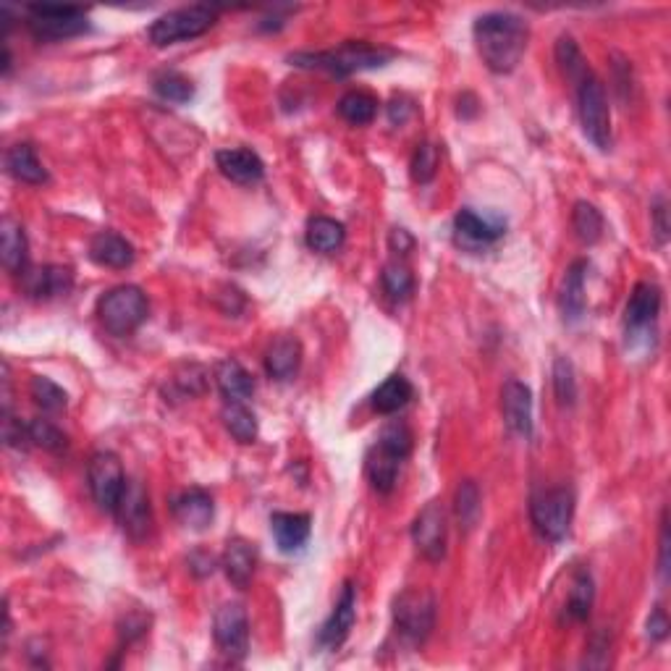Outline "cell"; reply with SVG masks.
I'll return each mask as SVG.
<instances>
[{
    "instance_id": "1",
    "label": "cell",
    "mask_w": 671,
    "mask_h": 671,
    "mask_svg": "<svg viewBox=\"0 0 671 671\" xmlns=\"http://www.w3.org/2000/svg\"><path fill=\"white\" fill-rule=\"evenodd\" d=\"M472 37H475V48H478L485 66L493 74H509L517 69L525 56L530 29H527V21L519 19L517 14L491 11V14L478 16L475 27H472Z\"/></svg>"
},
{
    "instance_id": "2",
    "label": "cell",
    "mask_w": 671,
    "mask_h": 671,
    "mask_svg": "<svg viewBox=\"0 0 671 671\" xmlns=\"http://www.w3.org/2000/svg\"><path fill=\"white\" fill-rule=\"evenodd\" d=\"M391 58H394V50L370 45L365 40H349L339 48L323 50V53H294L289 61L302 66V69H320L333 74V77H349L354 71L386 66Z\"/></svg>"
},
{
    "instance_id": "3",
    "label": "cell",
    "mask_w": 671,
    "mask_h": 671,
    "mask_svg": "<svg viewBox=\"0 0 671 671\" xmlns=\"http://www.w3.org/2000/svg\"><path fill=\"white\" fill-rule=\"evenodd\" d=\"M218 21V11L205 3H194V6L176 8L168 14L158 16L150 24L147 35L155 48H166V45H176L181 40H194V37L205 35L208 29L215 27Z\"/></svg>"
},
{
    "instance_id": "4",
    "label": "cell",
    "mask_w": 671,
    "mask_h": 671,
    "mask_svg": "<svg viewBox=\"0 0 671 671\" xmlns=\"http://www.w3.org/2000/svg\"><path fill=\"white\" fill-rule=\"evenodd\" d=\"M147 297L139 286H116L97 302V318L113 336H129L147 320Z\"/></svg>"
},
{
    "instance_id": "5",
    "label": "cell",
    "mask_w": 671,
    "mask_h": 671,
    "mask_svg": "<svg viewBox=\"0 0 671 671\" xmlns=\"http://www.w3.org/2000/svg\"><path fill=\"white\" fill-rule=\"evenodd\" d=\"M27 27L37 40L56 42L69 40L90 29V19L79 6H50V3H35L27 8Z\"/></svg>"
},
{
    "instance_id": "6",
    "label": "cell",
    "mask_w": 671,
    "mask_h": 671,
    "mask_svg": "<svg viewBox=\"0 0 671 671\" xmlns=\"http://www.w3.org/2000/svg\"><path fill=\"white\" fill-rule=\"evenodd\" d=\"M577 113H580V124L585 137L593 142L598 150H609L611 147V111L606 90L598 82V77L588 74L577 84Z\"/></svg>"
},
{
    "instance_id": "7",
    "label": "cell",
    "mask_w": 671,
    "mask_h": 671,
    "mask_svg": "<svg viewBox=\"0 0 671 671\" xmlns=\"http://www.w3.org/2000/svg\"><path fill=\"white\" fill-rule=\"evenodd\" d=\"M572 514H575V496L569 488H548L530 504V517L538 535L554 543L569 533Z\"/></svg>"
},
{
    "instance_id": "8",
    "label": "cell",
    "mask_w": 671,
    "mask_h": 671,
    "mask_svg": "<svg viewBox=\"0 0 671 671\" xmlns=\"http://www.w3.org/2000/svg\"><path fill=\"white\" fill-rule=\"evenodd\" d=\"M394 624L404 640L420 645L436 624V598L428 590H404L394 603Z\"/></svg>"
},
{
    "instance_id": "9",
    "label": "cell",
    "mask_w": 671,
    "mask_h": 671,
    "mask_svg": "<svg viewBox=\"0 0 671 671\" xmlns=\"http://www.w3.org/2000/svg\"><path fill=\"white\" fill-rule=\"evenodd\" d=\"M87 480H90V491L95 504L103 509V512L116 514L118 501L126 491V472L121 467V459L113 454V451H97L95 457L90 459V467H87Z\"/></svg>"
},
{
    "instance_id": "10",
    "label": "cell",
    "mask_w": 671,
    "mask_h": 671,
    "mask_svg": "<svg viewBox=\"0 0 671 671\" xmlns=\"http://www.w3.org/2000/svg\"><path fill=\"white\" fill-rule=\"evenodd\" d=\"M457 242L464 250H483L488 244L499 242L506 234V221L496 213H478L475 208H462L454 218Z\"/></svg>"
},
{
    "instance_id": "11",
    "label": "cell",
    "mask_w": 671,
    "mask_h": 671,
    "mask_svg": "<svg viewBox=\"0 0 671 671\" xmlns=\"http://www.w3.org/2000/svg\"><path fill=\"white\" fill-rule=\"evenodd\" d=\"M213 637L223 656L242 658L247 653V645H250V622H247L244 606H239V603L221 606L215 614Z\"/></svg>"
},
{
    "instance_id": "12",
    "label": "cell",
    "mask_w": 671,
    "mask_h": 671,
    "mask_svg": "<svg viewBox=\"0 0 671 671\" xmlns=\"http://www.w3.org/2000/svg\"><path fill=\"white\" fill-rule=\"evenodd\" d=\"M412 540L417 554L428 561H441L446 556V512L438 501L425 504L412 525Z\"/></svg>"
},
{
    "instance_id": "13",
    "label": "cell",
    "mask_w": 671,
    "mask_h": 671,
    "mask_svg": "<svg viewBox=\"0 0 671 671\" xmlns=\"http://www.w3.org/2000/svg\"><path fill=\"white\" fill-rule=\"evenodd\" d=\"M116 517L124 527V533L132 540H145L153 527V509H150V496H147L145 485L139 480H129L126 491L118 501Z\"/></svg>"
},
{
    "instance_id": "14",
    "label": "cell",
    "mask_w": 671,
    "mask_h": 671,
    "mask_svg": "<svg viewBox=\"0 0 671 671\" xmlns=\"http://www.w3.org/2000/svg\"><path fill=\"white\" fill-rule=\"evenodd\" d=\"M354 619H357V588L352 582H346L344 590H341L339 601L333 606V614L328 616V622L320 627L318 643L328 651H336L344 645V640L349 637L354 627Z\"/></svg>"
},
{
    "instance_id": "15",
    "label": "cell",
    "mask_w": 671,
    "mask_h": 671,
    "mask_svg": "<svg viewBox=\"0 0 671 671\" xmlns=\"http://www.w3.org/2000/svg\"><path fill=\"white\" fill-rule=\"evenodd\" d=\"M501 409L506 428L522 438L533 436V394L522 381H506L501 388Z\"/></svg>"
},
{
    "instance_id": "16",
    "label": "cell",
    "mask_w": 671,
    "mask_h": 671,
    "mask_svg": "<svg viewBox=\"0 0 671 671\" xmlns=\"http://www.w3.org/2000/svg\"><path fill=\"white\" fill-rule=\"evenodd\" d=\"M658 312H661V289L656 284H637L630 294L627 310H624V328L627 336L635 339L637 333H645L656 323Z\"/></svg>"
},
{
    "instance_id": "17",
    "label": "cell",
    "mask_w": 671,
    "mask_h": 671,
    "mask_svg": "<svg viewBox=\"0 0 671 671\" xmlns=\"http://www.w3.org/2000/svg\"><path fill=\"white\" fill-rule=\"evenodd\" d=\"M215 163L221 168V173L234 184H242V187H252L257 181H263L265 176V163L260 160V155L247 150V147H226V150H218L215 153Z\"/></svg>"
},
{
    "instance_id": "18",
    "label": "cell",
    "mask_w": 671,
    "mask_h": 671,
    "mask_svg": "<svg viewBox=\"0 0 671 671\" xmlns=\"http://www.w3.org/2000/svg\"><path fill=\"white\" fill-rule=\"evenodd\" d=\"M21 278H24V289H27L29 297L35 299L66 297L74 286V273L63 265H45V268L35 270L27 268L21 273Z\"/></svg>"
},
{
    "instance_id": "19",
    "label": "cell",
    "mask_w": 671,
    "mask_h": 671,
    "mask_svg": "<svg viewBox=\"0 0 671 671\" xmlns=\"http://www.w3.org/2000/svg\"><path fill=\"white\" fill-rule=\"evenodd\" d=\"M312 519L310 514L299 512H276L270 517V533L276 538V546L284 554H297L310 540Z\"/></svg>"
},
{
    "instance_id": "20",
    "label": "cell",
    "mask_w": 671,
    "mask_h": 671,
    "mask_svg": "<svg viewBox=\"0 0 671 671\" xmlns=\"http://www.w3.org/2000/svg\"><path fill=\"white\" fill-rule=\"evenodd\" d=\"M215 506L208 491L202 488H189L173 499V517L179 519L187 530H205L213 522Z\"/></svg>"
},
{
    "instance_id": "21",
    "label": "cell",
    "mask_w": 671,
    "mask_h": 671,
    "mask_svg": "<svg viewBox=\"0 0 671 671\" xmlns=\"http://www.w3.org/2000/svg\"><path fill=\"white\" fill-rule=\"evenodd\" d=\"M92 263L100 268L124 270L134 263V247L126 242L124 236L113 234V231H100L92 236L90 242Z\"/></svg>"
},
{
    "instance_id": "22",
    "label": "cell",
    "mask_w": 671,
    "mask_h": 671,
    "mask_svg": "<svg viewBox=\"0 0 671 671\" xmlns=\"http://www.w3.org/2000/svg\"><path fill=\"white\" fill-rule=\"evenodd\" d=\"M255 564H257V556H255L252 543H247V540H242V538H234L226 543L221 567H223V572H226V577L234 582L236 588H247V585H250L252 575H255Z\"/></svg>"
},
{
    "instance_id": "23",
    "label": "cell",
    "mask_w": 671,
    "mask_h": 671,
    "mask_svg": "<svg viewBox=\"0 0 671 671\" xmlns=\"http://www.w3.org/2000/svg\"><path fill=\"white\" fill-rule=\"evenodd\" d=\"M302 365V346L297 339L291 336H281L270 344L268 354H265V370H268L270 378L276 381H289L294 378Z\"/></svg>"
},
{
    "instance_id": "24",
    "label": "cell",
    "mask_w": 671,
    "mask_h": 671,
    "mask_svg": "<svg viewBox=\"0 0 671 671\" xmlns=\"http://www.w3.org/2000/svg\"><path fill=\"white\" fill-rule=\"evenodd\" d=\"M0 236H3V242H0V260H3V268L8 273H24L27 270V257H29V247H27V234L21 229L19 223L6 218L3 226H0Z\"/></svg>"
},
{
    "instance_id": "25",
    "label": "cell",
    "mask_w": 671,
    "mask_h": 671,
    "mask_svg": "<svg viewBox=\"0 0 671 671\" xmlns=\"http://www.w3.org/2000/svg\"><path fill=\"white\" fill-rule=\"evenodd\" d=\"M215 383L229 402H244L255 394V381L236 360H223L215 365Z\"/></svg>"
},
{
    "instance_id": "26",
    "label": "cell",
    "mask_w": 671,
    "mask_h": 671,
    "mask_svg": "<svg viewBox=\"0 0 671 671\" xmlns=\"http://www.w3.org/2000/svg\"><path fill=\"white\" fill-rule=\"evenodd\" d=\"M307 247L315 252H323V255H331V252H339L344 247L346 239V229L344 223L333 221V218H326V215H315L307 223L305 231Z\"/></svg>"
},
{
    "instance_id": "27",
    "label": "cell",
    "mask_w": 671,
    "mask_h": 671,
    "mask_svg": "<svg viewBox=\"0 0 671 671\" xmlns=\"http://www.w3.org/2000/svg\"><path fill=\"white\" fill-rule=\"evenodd\" d=\"M6 171L21 184H45L48 181V171L40 163L32 145L11 147L6 153Z\"/></svg>"
},
{
    "instance_id": "28",
    "label": "cell",
    "mask_w": 671,
    "mask_h": 671,
    "mask_svg": "<svg viewBox=\"0 0 671 671\" xmlns=\"http://www.w3.org/2000/svg\"><path fill=\"white\" fill-rule=\"evenodd\" d=\"M585 278H588L585 260L569 265L564 286H561V312L567 320H580L585 312Z\"/></svg>"
},
{
    "instance_id": "29",
    "label": "cell",
    "mask_w": 671,
    "mask_h": 671,
    "mask_svg": "<svg viewBox=\"0 0 671 671\" xmlns=\"http://www.w3.org/2000/svg\"><path fill=\"white\" fill-rule=\"evenodd\" d=\"M412 394H415V388L404 375H391V378H386L381 386L375 388L373 409L378 415H394V412L407 407Z\"/></svg>"
},
{
    "instance_id": "30",
    "label": "cell",
    "mask_w": 671,
    "mask_h": 671,
    "mask_svg": "<svg viewBox=\"0 0 671 671\" xmlns=\"http://www.w3.org/2000/svg\"><path fill=\"white\" fill-rule=\"evenodd\" d=\"M399 467H402V459L391 457L381 446H373V451L367 454V478H370V483H373V488L378 493L394 491L396 478H399Z\"/></svg>"
},
{
    "instance_id": "31",
    "label": "cell",
    "mask_w": 671,
    "mask_h": 671,
    "mask_svg": "<svg viewBox=\"0 0 671 671\" xmlns=\"http://www.w3.org/2000/svg\"><path fill=\"white\" fill-rule=\"evenodd\" d=\"M223 425L239 443H252L257 438V417L244 402H229L223 407Z\"/></svg>"
},
{
    "instance_id": "32",
    "label": "cell",
    "mask_w": 671,
    "mask_h": 671,
    "mask_svg": "<svg viewBox=\"0 0 671 671\" xmlns=\"http://www.w3.org/2000/svg\"><path fill=\"white\" fill-rule=\"evenodd\" d=\"M153 87H155V95H158L163 103H171V105H184L194 97L192 79L179 74V71H163V74H158Z\"/></svg>"
},
{
    "instance_id": "33",
    "label": "cell",
    "mask_w": 671,
    "mask_h": 671,
    "mask_svg": "<svg viewBox=\"0 0 671 671\" xmlns=\"http://www.w3.org/2000/svg\"><path fill=\"white\" fill-rule=\"evenodd\" d=\"M339 113L344 121H349L352 126H365L370 124L378 113V100L367 92H346L339 100Z\"/></svg>"
},
{
    "instance_id": "34",
    "label": "cell",
    "mask_w": 671,
    "mask_h": 671,
    "mask_svg": "<svg viewBox=\"0 0 671 671\" xmlns=\"http://www.w3.org/2000/svg\"><path fill=\"white\" fill-rule=\"evenodd\" d=\"M603 215L590 202H577L572 210V229L582 244H595L603 236Z\"/></svg>"
},
{
    "instance_id": "35",
    "label": "cell",
    "mask_w": 671,
    "mask_h": 671,
    "mask_svg": "<svg viewBox=\"0 0 671 671\" xmlns=\"http://www.w3.org/2000/svg\"><path fill=\"white\" fill-rule=\"evenodd\" d=\"M593 577L580 569L575 575V582H572V590H569L567 598V614L575 619V622H585L590 616V609H593Z\"/></svg>"
},
{
    "instance_id": "36",
    "label": "cell",
    "mask_w": 671,
    "mask_h": 671,
    "mask_svg": "<svg viewBox=\"0 0 671 671\" xmlns=\"http://www.w3.org/2000/svg\"><path fill=\"white\" fill-rule=\"evenodd\" d=\"M29 391H32V399H35V404L42 412H63L66 404H69V394L56 381L45 378V375H35L32 383H29Z\"/></svg>"
},
{
    "instance_id": "37",
    "label": "cell",
    "mask_w": 671,
    "mask_h": 671,
    "mask_svg": "<svg viewBox=\"0 0 671 671\" xmlns=\"http://www.w3.org/2000/svg\"><path fill=\"white\" fill-rule=\"evenodd\" d=\"M556 61H559L564 77H569L577 84L590 74L588 63H585V58H582L580 48H577V42L572 37H559V42H556Z\"/></svg>"
},
{
    "instance_id": "38",
    "label": "cell",
    "mask_w": 671,
    "mask_h": 671,
    "mask_svg": "<svg viewBox=\"0 0 671 671\" xmlns=\"http://www.w3.org/2000/svg\"><path fill=\"white\" fill-rule=\"evenodd\" d=\"M381 281L388 297L396 299V302H404L415 291V276L404 263H388L381 273Z\"/></svg>"
},
{
    "instance_id": "39",
    "label": "cell",
    "mask_w": 671,
    "mask_h": 671,
    "mask_svg": "<svg viewBox=\"0 0 671 671\" xmlns=\"http://www.w3.org/2000/svg\"><path fill=\"white\" fill-rule=\"evenodd\" d=\"M29 428V441L40 446L45 451H53V454H61L69 446V438L63 433L61 428H56L50 420H42V417H35V420L27 422Z\"/></svg>"
},
{
    "instance_id": "40",
    "label": "cell",
    "mask_w": 671,
    "mask_h": 671,
    "mask_svg": "<svg viewBox=\"0 0 671 671\" xmlns=\"http://www.w3.org/2000/svg\"><path fill=\"white\" fill-rule=\"evenodd\" d=\"M457 517L462 522L464 530H472V527L478 525L480 512H483V506H480V488L475 485V480H464L459 483L457 488Z\"/></svg>"
},
{
    "instance_id": "41",
    "label": "cell",
    "mask_w": 671,
    "mask_h": 671,
    "mask_svg": "<svg viewBox=\"0 0 671 671\" xmlns=\"http://www.w3.org/2000/svg\"><path fill=\"white\" fill-rule=\"evenodd\" d=\"M375 446H381L383 451H388L391 457L396 459H407L412 454V433L404 422H391L386 428L381 430V436H378V443Z\"/></svg>"
},
{
    "instance_id": "42",
    "label": "cell",
    "mask_w": 671,
    "mask_h": 671,
    "mask_svg": "<svg viewBox=\"0 0 671 671\" xmlns=\"http://www.w3.org/2000/svg\"><path fill=\"white\" fill-rule=\"evenodd\" d=\"M438 166H441V153L433 142H420L412 155V179L417 184H430L436 179Z\"/></svg>"
},
{
    "instance_id": "43",
    "label": "cell",
    "mask_w": 671,
    "mask_h": 671,
    "mask_svg": "<svg viewBox=\"0 0 671 671\" xmlns=\"http://www.w3.org/2000/svg\"><path fill=\"white\" fill-rule=\"evenodd\" d=\"M554 391L561 407H572L577 399V381L575 367L567 357H556L554 362Z\"/></svg>"
},
{
    "instance_id": "44",
    "label": "cell",
    "mask_w": 671,
    "mask_h": 671,
    "mask_svg": "<svg viewBox=\"0 0 671 671\" xmlns=\"http://www.w3.org/2000/svg\"><path fill=\"white\" fill-rule=\"evenodd\" d=\"M3 441H6V446H14V449H24L29 441V428L11 415V409L3 412Z\"/></svg>"
},
{
    "instance_id": "45",
    "label": "cell",
    "mask_w": 671,
    "mask_h": 671,
    "mask_svg": "<svg viewBox=\"0 0 671 671\" xmlns=\"http://www.w3.org/2000/svg\"><path fill=\"white\" fill-rule=\"evenodd\" d=\"M666 635H669V619H666L664 609L656 606L653 614L648 616V637L656 640V643H661V640H666Z\"/></svg>"
},
{
    "instance_id": "46",
    "label": "cell",
    "mask_w": 671,
    "mask_h": 671,
    "mask_svg": "<svg viewBox=\"0 0 671 671\" xmlns=\"http://www.w3.org/2000/svg\"><path fill=\"white\" fill-rule=\"evenodd\" d=\"M653 221H656V236H658V244H664L666 239H669V223H666V202L658 197L656 202H653Z\"/></svg>"
},
{
    "instance_id": "47",
    "label": "cell",
    "mask_w": 671,
    "mask_h": 671,
    "mask_svg": "<svg viewBox=\"0 0 671 671\" xmlns=\"http://www.w3.org/2000/svg\"><path fill=\"white\" fill-rule=\"evenodd\" d=\"M658 569H661V577L666 580L669 575V525H666V512L661 519V561H658Z\"/></svg>"
},
{
    "instance_id": "48",
    "label": "cell",
    "mask_w": 671,
    "mask_h": 671,
    "mask_svg": "<svg viewBox=\"0 0 671 671\" xmlns=\"http://www.w3.org/2000/svg\"><path fill=\"white\" fill-rule=\"evenodd\" d=\"M412 244H415V239H412L404 229L391 231V250L394 252H409L412 250Z\"/></svg>"
}]
</instances>
